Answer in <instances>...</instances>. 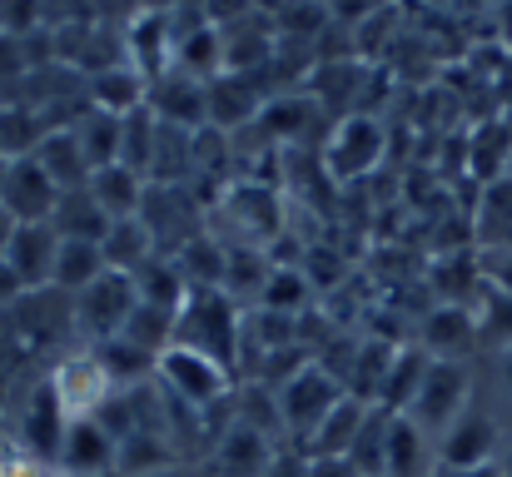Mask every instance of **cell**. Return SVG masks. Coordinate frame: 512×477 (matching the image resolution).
I'll list each match as a JSON object with an SVG mask.
<instances>
[{"label": "cell", "mask_w": 512, "mask_h": 477, "mask_svg": "<svg viewBox=\"0 0 512 477\" xmlns=\"http://www.w3.org/2000/svg\"><path fill=\"white\" fill-rule=\"evenodd\" d=\"M274 403H279V428L289 423L294 438L309 443V438L324 428V418L343 403V388H339V378H329L319 363H299V368L279 383Z\"/></svg>", "instance_id": "3957f363"}, {"label": "cell", "mask_w": 512, "mask_h": 477, "mask_svg": "<svg viewBox=\"0 0 512 477\" xmlns=\"http://www.w3.org/2000/svg\"><path fill=\"white\" fill-rule=\"evenodd\" d=\"M214 468L224 477H264L274 468V448H269V438H264L254 423H234V428L219 438Z\"/></svg>", "instance_id": "7c38bea8"}, {"label": "cell", "mask_w": 512, "mask_h": 477, "mask_svg": "<svg viewBox=\"0 0 512 477\" xmlns=\"http://www.w3.org/2000/svg\"><path fill=\"white\" fill-rule=\"evenodd\" d=\"M473 318H478V343H488L493 353H512V294L483 284V294L473 299Z\"/></svg>", "instance_id": "ac0fdd59"}, {"label": "cell", "mask_w": 512, "mask_h": 477, "mask_svg": "<svg viewBox=\"0 0 512 477\" xmlns=\"http://www.w3.org/2000/svg\"><path fill=\"white\" fill-rule=\"evenodd\" d=\"M304 299H309V284L299 279V269H274V274L264 279V304H269V314H279V304H284V314H294Z\"/></svg>", "instance_id": "d6986e66"}, {"label": "cell", "mask_w": 512, "mask_h": 477, "mask_svg": "<svg viewBox=\"0 0 512 477\" xmlns=\"http://www.w3.org/2000/svg\"><path fill=\"white\" fill-rule=\"evenodd\" d=\"M473 343H478V318H473V309L443 304L423 323V353L438 358V363H468V348Z\"/></svg>", "instance_id": "8fae6325"}, {"label": "cell", "mask_w": 512, "mask_h": 477, "mask_svg": "<svg viewBox=\"0 0 512 477\" xmlns=\"http://www.w3.org/2000/svg\"><path fill=\"white\" fill-rule=\"evenodd\" d=\"M55 204H60V184L40 169V159L20 155L5 164V174H0V209L15 224H50Z\"/></svg>", "instance_id": "52a82bcc"}, {"label": "cell", "mask_w": 512, "mask_h": 477, "mask_svg": "<svg viewBox=\"0 0 512 477\" xmlns=\"http://www.w3.org/2000/svg\"><path fill=\"white\" fill-rule=\"evenodd\" d=\"M498 473L512 477V438H503V453H498Z\"/></svg>", "instance_id": "cb8c5ba5"}, {"label": "cell", "mask_w": 512, "mask_h": 477, "mask_svg": "<svg viewBox=\"0 0 512 477\" xmlns=\"http://www.w3.org/2000/svg\"><path fill=\"white\" fill-rule=\"evenodd\" d=\"M239 338H244V314H239V304L224 289H189V299L174 314L170 348L204 353V358L229 368V353L239 348Z\"/></svg>", "instance_id": "6da1fadb"}, {"label": "cell", "mask_w": 512, "mask_h": 477, "mask_svg": "<svg viewBox=\"0 0 512 477\" xmlns=\"http://www.w3.org/2000/svg\"><path fill=\"white\" fill-rule=\"evenodd\" d=\"M110 224H115V219L95 204L90 189L60 194V204H55V214H50V229H55L60 239H85V244H100V239L110 234Z\"/></svg>", "instance_id": "2e32d148"}, {"label": "cell", "mask_w": 512, "mask_h": 477, "mask_svg": "<svg viewBox=\"0 0 512 477\" xmlns=\"http://www.w3.org/2000/svg\"><path fill=\"white\" fill-rule=\"evenodd\" d=\"M478 269H483V284H488V289L512 294V244H493V249H483Z\"/></svg>", "instance_id": "ffe728a7"}, {"label": "cell", "mask_w": 512, "mask_h": 477, "mask_svg": "<svg viewBox=\"0 0 512 477\" xmlns=\"http://www.w3.org/2000/svg\"><path fill=\"white\" fill-rule=\"evenodd\" d=\"M35 159H40V169L60 184V194H70V189H85V179H90V164H85V150H80V140H75V130L70 125H60V130H45L40 140H35Z\"/></svg>", "instance_id": "5bb4252c"}, {"label": "cell", "mask_w": 512, "mask_h": 477, "mask_svg": "<svg viewBox=\"0 0 512 477\" xmlns=\"http://www.w3.org/2000/svg\"><path fill=\"white\" fill-rule=\"evenodd\" d=\"M498 378H503V388L512 393V353H498Z\"/></svg>", "instance_id": "603a6c76"}, {"label": "cell", "mask_w": 512, "mask_h": 477, "mask_svg": "<svg viewBox=\"0 0 512 477\" xmlns=\"http://www.w3.org/2000/svg\"><path fill=\"white\" fill-rule=\"evenodd\" d=\"M378 155H383V125L368 120V115H348L334 130V140H329V169L339 179H353V174L373 169Z\"/></svg>", "instance_id": "30bf717a"}, {"label": "cell", "mask_w": 512, "mask_h": 477, "mask_svg": "<svg viewBox=\"0 0 512 477\" xmlns=\"http://www.w3.org/2000/svg\"><path fill=\"white\" fill-rule=\"evenodd\" d=\"M55 259H60V234L50 224H15L5 244V269L20 279L25 294H40L55 284Z\"/></svg>", "instance_id": "9c48e42d"}, {"label": "cell", "mask_w": 512, "mask_h": 477, "mask_svg": "<svg viewBox=\"0 0 512 477\" xmlns=\"http://www.w3.org/2000/svg\"><path fill=\"white\" fill-rule=\"evenodd\" d=\"M85 189L95 194V204H100L110 219H135L140 204H145L150 179H140V174L125 169V164H105V169H95V174L85 179Z\"/></svg>", "instance_id": "9a60e30c"}, {"label": "cell", "mask_w": 512, "mask_h": 477, "mask_svg": "<svg viewBox=\"0 0 512 477\" xmlns=\"http://www.w3.org/2000/svg\"><path fill=\"white\" fill-rule=\"evenodd\" d=\"M145 477H214V473L209 468H174L170 463V468H155V473H145Z\"/></svg>", "instance_id": "44dd1931"}, {"label": "cell", "mask_w": 512, "mask_h": 477, "mask_svg": "<svg viewBox=\"0 0 512 477\" xmlns=\"http://www.w3.org/2000/svg\"><path fill=\"white\" fill-rule=\"evenodd\" d=\"M155 378L165 383L170 398L189 403V408H204V403L224 398V388H229L224 363H214L204 353H189V348H165L160 363H155Z\"/></svg>", "instance_id": "ba28073f"}, {"label": "cell", "mask_w": 512, "mask_h": 477, "mask_svg": "<svg viewBox=\"0 0 512 477\" xmlns=\"http://www.w3.org/2000/svg\"><path fill=\"white\" fill-rule=\"evenodd\" d=\"M110 269H105V254H100V244H85V239H60V259H55V284L50 289H60V294H85L95 279H105Z\"/></svg>", "instance_id": "e0dca14e"}, {"label": "cell", "mask_w": 512, "mask_h": 477, "mask_svg": "<svg viewBox=\"0 0 512 477\" xmlns=\"http://www.w3.org/2000/svg\"><path fill=\"white\" fill-rule=\"evenodd\" d=\"M155 249H160V244H155V234L145 229V219H140V214H135V219H115V224H110V234L100 239L105 269H110V274H130V279L155 259Z\"/></svg>", "instance_id": "4fadbf2b"}, {"label": "cell", "mask_w": 512, "mask_h": 477, "mask_svg": "<svg viewBox=\"0 0 512 477\" xmlns=\"http://www.w3.org/2000/svg\"><path fill=\"white\" fill-rule=\"evenodd\" d=\"M503 423L488 413V408H468L443 438H438V468L448 473H478V468H493L498 453H503Z\"/></svg>", "instance_id": "277c9868"}, {"label": "cell", "mask_w": 512, "mask_h": 477, "mask_svg": "<svg viewBox=\"0 0 512 477\" xmlns=\"http://www.w3.org/2000/svg\"><path fill=\"white\" fill-rule=\"evenodd\" d=\"M120 443L100 418H70L60 453H55V473L60 477H120Z\"/></svg>", "instance_id": "8992f818"}, {"label": "cell", "mask_w": 512, "mask_h": 477, "mask_svg": "<svg viewBox=\"0 0 512 477\" xmlns=\"http://www.w3.org/2000/svg\"><path fill=\"white\" fill-rule=\"evenodd\" d=\"M468 408H473V373H468V363H438V358H428V373H423L418 393L408 398V408L398 418H408L418 433H428L438 443Z\"/></svg>", "instance_id": "7a4b0ae2"}, {"label": "cell", "mask_w": 512, "mask_h": 477, "mask_svg": "<svg viewBox=\"0 0 512 477\" xmlns=\"http://www.w3.org/2000/svg\"><path fill=\"white\" fill-rule=\"evenodd\" d=\"M10 234H15V219L0 209V264H5V244H10Z\"/></svg>", "instance_id": "7402d4cb"}, {"label": "cell", "mask_w": 512, "mask_h": 477, "mask_svg": "<svg viewBox=\"0 0 512 477\" xmlns=\"http://www.w3.org/2000/svg\"><path fill=\"white\" fill-rule=\"evenodd\" d=\"M140 309V289L130 274H105L85 294H75V328L90 333L95 343H110L125 333L130 314Z\"/></svg>", "instance_id": "5b68a950"}]
</instances>
